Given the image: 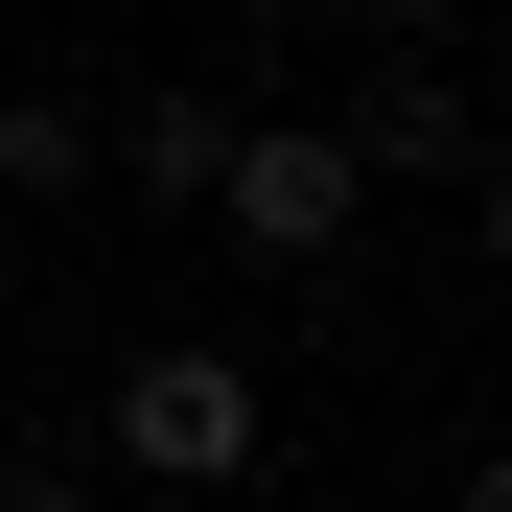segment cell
Instances as JSON below:
<instances>
[{
  "label": "cell",
  "instance_id": "3957f363",
  "mask_svg": "<svg viewBox=\"0 0 512 512\" xmlns=\"http://www.w3.org/2000/svg\"><path fill=\"white\" fill-rule=\"evenodd\" d=\"M326 140H350L373 187H466V163H489V117H466V70H373V94L326 117Z\"/></svg>",
  "mask_w": 512,
  "mask_h": 512
},
{
  "label": "cell",
  "instance_id": "9c48e42d",
  "mask_svg": "<svg viewBox=\"0 0 512 512\" xmlns=\"http://www.w3.org/2000/svg\"><path fill=\"white\" fill-rule=\"evenodd\" d=\"M443 512H512V443H466V489H443Z\"/></svg>",
  "mask_w": 512,
  "mask_h": 512
},
{
  "label": "cell",
  "instance_id": "5b68a950",
  "mask_svg": "<svg viewBox=\"0 0 512 512\" xmlns=\"http://www.w3.org/2000/svg\"><path fill=\"white\" fill-rule=\"evenodd\" d=\"M0 187H94V94H0Z\"/></svg>",
  "mask_w": 512,
  "mask_h": 512
},
{
  "label": "cell",
  "instance_id": "52a82bcc",
  "mask_svg": "<svg viewBox=\"0 0 512 512\" xmlns=\"http://www.w3.org/2000/svg\"><path fill=\"white\" fill-rule=\"evenodd\" d=\"M466 233H489V280H512V140H489V163H466Z\"/></svg>",
  "mask_w": 512,
  "mask_h": 512
},
{
  "label": "cell",
  "instance_id": "8992f818",
  "mask_svg": "<svg viewBox=\"0 0 512 512\" xmlns=\"http://www.w3.org/2000/svg\"><path fill=\"white\" fill-rule=\"evenodd\" d=\"M350 24H373V47H396V70H419V47H443V24H466V0H350Z\"/></svg>",
  "mask_w": 512,
  "mask_h": 512
},
{
  "label": "cell",
  "instance_id": "277c9868",
  "mask_svg": "<svg viewBox=\"0 0 512 512\" xmlns=\"http://www.w3.org/2000/svg\"><path fill=\"white\" fill-rule=\"evenodd\" d=\"M210 163H233V94H210V70H163V94L117 117V187H140V210H210Z\"/></svg>",
  "mask_w": 512,
  "mask_h": 512
},
{
  "label": "cell",
  "instance_id": "7a4b0ae2",
  "mask_svg": "<svg viewBox=\"0 0 512 512\" xmlns=\"http://www.w3.org/2000/svg\"><path fill=\"white\" fill-rule=\"evenodd\" d=\"M210 233H233V256H280V280H326V256L373 233V163L326 140V117H233V163H210Z\"/></svg>",
  "mask_w": 512,
  "mask_h": 512
},
{
  "label": "cell",
  "instance_id": "ba28073f",
  "mask_svg": "<svg viewBox=\"0 0 512 512\" xmlns=\"http://www.w3.org/2000/svg\"><path fill=\"white\" fill-rule=\"evenodd\" d=\"M0 512H94V489H70V466H24V443H0Z\"/></svg>",
  "mask_w": 512,
  "mask_h": 512
},
{
  "label": "cell",
  "instance_id": "6da1fadb",
  "mask_svg": "<svg viewBox=\"0 0 512 512\" xmlns=\"http://www.w3.org/2000/svg\"><path fill=\"white\" fill-rule=\"evenodd\" d=\"M94 443L140 489H256V466H280V396H256L233 350H117V419H94Z\"/></svg>",
  "mask_w": 512,
  "mask_h": 512
}]
</instances>
